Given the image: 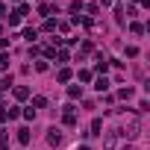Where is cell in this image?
<instances>
[{"mask_svg": "<svg viewBox=\"0 0 150 150\" xmlns=\"http://www.w3.org/2000/svg\"><path fill=\"white\" fill-rule=\"evenodd\" d=\"M0 121H9V112H6V106H0Z\"/></svg>", "mask_w": 150, "mask_h": 150, "instance_id": "cell-12", "label": "cell"}, {"mask_svg": "<svg viewBox=\"0 0 150 150\" xmlns=\"http://www.w3.org/2000/svg\"><path fill=\"white\" fill-rule=\"evenodd\" d=\"M94 88H97V91H106V88H109V80H106V77H103V80H97V86H94Z\"/></svg>", "mask_w": 150, "mask_h": 150, "instance_id": "cell-6", "label": "cell"}, {"mask_svg": "<svg viewBox=\"0 0 150 150\" xmlns=\"http://www.w3.org/2000/svg\"><path fill=\"white\" fill-rule=\"evenodd\" d=\"M80 150H88V147H80Z\"/></svg>", "mask_w": 150, "mask_h": 150, "instance_id": "cell-14", "label": "cell"}, {"mask_svg": "<svg viewBox=\"0 0 150 150\" xmlns=\"http://www.w3.org/2000/svg\"><path fill=\"white\" fill-rule=\"evenodd\" d=\"M100 127H103V124H100V118H94V121H91V132H88V135H100Z\"/></svg>", "mask_w": 150, "mask_h": 150, "instance_id": "cell-2", "label": "cell"}, {"mask_svg": "<svg viewBox=\"0 0 150 150\" xmlns=\"http://www.w3.org/2000/svg\"><path fill=\"white\" fill-rule=\"evenodd\" d=\"M33 106H38V109H44V106H47V100H44V97H35V100H33Z\"/></svg>", "mask_w": 150, "mask_h": 150, "instance_id": "cell-10", "label": "cell"}, {"mask_svg": "<svg viewBox=\"0 0 150 150\" xmlns=\"http://www.w3.org/2000/svg\"><path fill=\"white\" fill-rule=\"evenodd\" d=\"M118 94H121V97H124V100H129V97H132V88H121V91H118Z\"/></svg>", "mask_w": 150, "mask_h": 150, "instance_id": "cell-9", "label": "cell"}, {"mask_svg": "<svg viewBox=\"0 0 150 150\" xmlns=\"http://www.w3.org/2000/svg\"><path fill=\"white\" fill-rule=\"evenodd\" d=\"M18 141L21 144H30V129H18Z\"/></svg>", "mask_w": 150, "mask_h": 150, "instance_id": "cell-3", "label": "cell"}, {"mask_svg": "<svg viewBox=\"0 0 150 150\" xmlns=\"http://www.w3.org/2000/svg\"><path fill=\"white\" fill-rule=\"evenodd\" d=\"M6 112H9V121H15V118H18V109H15V106H6Z\"/></svg>", "mask_w": 150, "mask_h": 150, "instance_id": "cell-11", "label": "cell"}, {"mask_svg": "<svg viewBox=\"0 0 150 150\" xmlns=\"http://www.w3.org/2000/svg\"><path fill=\"white\" fill-rule=\"evenodd\" d=\"M47 141H50V144H59V141H62V132H59V129H50V132H47Z\"/></svg>", "mask_w": 150, "mask_h": 150, "instance_id": "cell-1", "label": "cell"}, {"mask_svg": "<svg viewBox=\"0 0 150 150\" xmlns=\"http://www.w3.org/2000/svg\"><path fill=\"white\" fill-rule=\"evenodd\" d=\"M68 80H71V71H68V68L59 71V83H68Z\"/></svg>", "mask_w": 150, "mask_h": 150, "instance_id": "cell-7", "label": "cell"}, {"mask_svg": "<svg viewBox=\"0 0 150 150\" xmlns=\"http://www.w3.org/2000/svg\"><path fill=\"white\" fill-rule=\"evenodd\" d=\"M3 15H6V6H3V3H0V18H3Z\"/></svg>", "mask_w": 150, "mask_h": 150, "instance_id": "cell-13", "label": "cell"}, {"mask_svg": "<svg viewBox=\"0 0 150 150\" xmlns=\"http://www.w3.org/2000/svg\"><path fill=\"white\" fill-rule=\"evenodd\" d=\"M80 94H83V91H80V86H71V88H68V97H71V100H77Z\"/></svg>", "mask_w": 150, "mask_h": 150, "instance_id": "cell-4", "label": "cell"}, {"mask_svg": "<svg viewBox=\"0 0 150 150\" xmlns=\"http://www.w3.org/2000/svg\"><path fill=\"white\" fill-rule=\"evenodd\" d=\"M6 68H9V56L3 53V56H0V71H6Z\"/></svg>", "mask_w": 150, "mask_h": 150, "instance_id": "cell-8", "label": "cell"}, {"mask_svg": "<svg viewBox=\"0 0 150 150\" xmlns=\"http://www.w3.org/2000/svg\"><path fill=\"white\" fill-rule=\"evenodd\" d=\"M27 94H30V88H24V86H18V88H15V97H18V100H24Z\"/></svg>", "mask_w": 150, "mask_h": 150, "instance_id": "cell-5", "label": "cell"}]
</instances>
